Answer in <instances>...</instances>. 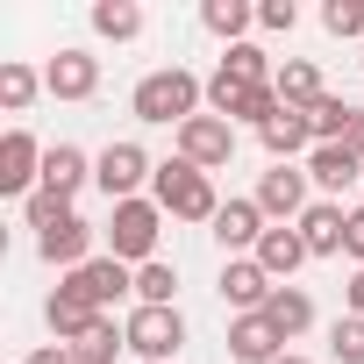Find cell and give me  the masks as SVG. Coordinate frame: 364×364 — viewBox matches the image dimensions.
<instances>
[{"label":"cell","instance_id":"9","mask_svg":"<svg viewBox=\"0 0 364 364\" xmlns=\"http://www.w3.org/2000/svg\"><path fill=\"white\" fill-rule=\"evenodd\" d=\"M178 157L200 164V171H222V164L236 157V122H222V114H193L186 129H178Z\"/></svg>","mask_w":364,"mask_h":364},{"label":"cell","instance_id":"28","mask_svg":"<svg viewBox=\"0 0 364 364\" xmlns=\"http://www.w3.org/2000/svg\"><path fill=\"white\" fill-rule=\"evenodd\" d=\"M36 93H43V72H36V65H22V58L0 65V107H8V114H29Z\"/></svg>","mask_w":364,"mask_h":364},{"label":"cell","instance_id":"29","mask_svg":"<svg viewBox=\"0 0 364 364\" xmlns=\"http://www.w3.org/2000/svg\"><path fill=\"white\" fill-rule=\"evenodd\" d=\"M171 293H178V264L150 257V264L136 272V307H171Z\"/></svg>","mask_w":364,"mask_h":364},{"label":"cell","instance_id":"18","mask_svg":"<svg viewBox=\"0 0 364 364\" xmlns=\"http://www.w3.org/2000/svg\"><path fill=\"white\" fill-rule=\"evenodd\" d=\"M229 357H236V364H279V357H286V336H279L264 314H236V321H229Z\"/></svg>","mask_w":364,"mask_h":364},{"label":"cell","instance_id":"32","mask_svg":"<svg viewBox=\"0 0 364 364\" xmlns=\"http://www.w3.org/2000/svg\"><path fill=\"white\" fill-rule=\"evenodd\" d=\"M350 114H357V107L328 93V100H321V107L307 114V122H314V143H343V129H350Z\"/></svg>","mask_w":364,"mask_h":364},{"label":"cell","instance_id":"37","mask_svg":"<svg viewBox=\"0 0 364 364\" xmlns=\"http://www.w3.org/2000/svg\"><path fill=\"white\" fill-rule=\"evenodd\" d=\"M343 150H350V157H364V107L350 114V129H343Z\"/></svg>","mask_w":364,"mask_h":364},{"label":"cell","instance_id":"12","mask_svg":"<svg viewBox=\"0 0 364 364\" xmlns=\"http://www.w3.org/2000/svg\"><path fill=\"white\" fill-rule=\"evenodd\" d=\"M43 186V143L29 136V129H8L0 136V193H36Z\"/></svg>","mask_w":364,"mask_h":364},{"label":"cell","instance_id":"19","mask_svg":"<svg viewBox=\"0 0 364 364\" xmlns=\"http://www.w3.org/2000/svg\"><path fill=\"white\" fill-rule=\"evenodd\" d=\"M93 178V157L79 150V143H50L43 150V186L36 193H58V200H79V186Z\"/></svg>","mask_w":364,"mask_h":364},{"label":"cell","instance_id":"1","mask_svg":"<svg viewBox=\"0 0 364 364\" xmlns=\"http://www.w3.org/2000/svg\"><path fill=\"white\" fill-rule=\"evenodd\" d=\"M129 114L150 122V129H186L193 114H208V86L186 72V65H164V72H143L136 93H129Z\"/></svg>","mask_w":364,"mask_h":364},{"label":"cell","instance_id":"25","mask_svg":"<svg viewBox=\"0 0 364 364\" xmlns=\"http://www.w3.org/2000/svg\"><path fill=\"white\" fill-rule=\"evenodd\" d=\"M215 72H222V79H236V86H272V79H279V65H272L257 43H229Z\"/></svg>","mask_w":364,"mask_h":364},{"label":"cell","instance_id":"3","mask_svg":"<svg viewBox=\"0 0 364 364\" xmlns=\"http://www.w3.org/2000/svg\"><path fill=\"white\" fill-rule=\"evenodd\" d=\"M107 257H122L129 272H143L150 257H157V236H164V208L143 193V200H122V208H107Z\"/></svg>","mask_w":364,"mask_h":364},{"label":"cell","instance_id":"23","mask_svg":"<svg viewBox=\"0 0 364 364\" xmlns=\"http://www.w3.org/2000/svg\"><path fill=\"white\" fill-rule=\"evenodd\" d=\"M200 29H208V36H222V43H250L257 8H250V0H208V8H200Z\"/></svg>","mask_w":364,"mask_h":364},{"label":"cell","instance_id":"27","mask_svg":"<svg viewBox=\"0 0 364 364\" xmlns=\"http://www.w3.org/2000/svg\"><path fill=\"white\" fill-rule=\"evenodd\" d=\"M93 36L136 43V36H143V8H136V0H93Z\"/></svg>","mask_w":364,"mask_h":364},{"label":"cell","instance_id":"15","mask_svg":"<svg viewBox=\"0 0 364 364\" xmlns=\"http://www.w3.org/2000/svg\"><path fill=\"white\" fill-rule=\"evenodd\" d=\"M307 178H314L321 200H343L357 178H364V157H350L343 143H314V150H307Z\"/></svg>","mask_w":364,"mask_h":364},{"label":"cell","instance_id":"26","mask_svg":"<svg viewBox=\"0 0 364 364\" xmlns=\"http://www.w3.org/2000/svg\"><path fill=\"white\" fill-rule=\"evenodd\" d=\"M264 321L293 343V336H307V328H314V300H307L300 286H279V293H272V307H264Z\"/></svg>","mask_w":364,"mask_h":364},{"label":"cell","instance_id":"11","mask_svg":"<svg viewBox=\"0 0 364 364\" xmlns=\"http://www.w3.org/2000/svg\"><path fill=\"white\" fill-rule=\"evenodd\" d=\"M215 286H222V300H229L236 314H264L272 293H279V279H272L257 257H222V279H215Z\"/></svg>","mask_w":364,"mask_h":364},{"label":"cell","instance_id":"13","mask_svg":"<svg viewBox=\"0 0 364 364\" xmlns=\"http://www.w3.org/2000/svg\"><path fill=\"white\" fill-rule=\"evenodd\" d=\"M264 229H272V222H264V208H257V200H222V215L208 222V236H215L229 257H250V250L264 243Z\"/></svg>","mask_w":364,"mask_h":364},{"label":"cell","instance_id":"30","mask_svg":"<svg viewBox=\"0 0 364 364\" xmlns=\"http://www.w3.org/2000/svg\"><path fill=\"white\" fill-rule=\"evenodd\" d=\"M328 357H336V364H364V314H343V321L328 328Z\"/></svg>","mask_w":364,"mask_h":364},{"label":"cell","instance_id":"40","mask_svg":"<svg viewBox=\"0 0 364 364\" xmlns=\"http://www.w3.org/2000/svg\"><path fill=\"white\" fill-rule=\"evenodd\" d=\"M357 65H364V43H357Z\"/></svg>","mask_w":364,"mask_h":364},{"label":"cell","instance_id":"33","mask_svg":"<svg viewBox=\"0 0 364 364\" xmlns=\"http://www.w3.org/2000/svg\"><path fill=\"white\" fill-rule=\"evenodd\" d=\"M65 215H72V200H58V193H29V200H22V222H29L36 236H43V229H58Z\"/></svg>","mask_w":364,"mask_h":364},{"label":"cell","instance_id":"16","mask_svg":"<svg viewBox=\"0 0 364 364\" xmlns=\"http://www.w3.org/2000/svg\"><path fill=\"white\" fill-rule=\"evenodd\" d=\"M257 143L272 150V164H300V157L314 150V122H307L300 107H279V114L257 129Z\"/></svg>","mask_w":364,"mask_h":364},{"label":"cell","instance_id":"6","mask_svg":"<svg viewBox=\"0 0 364 364\" xmlns=\"http://www.w3.org/2000/svg\"><path fill=\"white\" fill-rule=\"evenodd\" d=\"M65 286H72V293H79V300H86L93 314H114L122 300H136V272H129L122 257H107V250H100L93 264H79V272H65Z\"/></svg>","mask_w":364,"mask_h":364},{"label":"cell","instance_id":"24","mask_svg":"<svg viewBox=\"0 0 364 364\" xmlns=\"http://www.w3.org/2000/svg\"><path fill=\"white\" fill-rule=\"evenodd\" d=\"M122 350H129V321H114V314H100V321L72 343V357H79V364H114Z\"/></svg>","mask_w":364,"mask_h":364},{"label":"cell","instance_id":"21","mask_svg":"<svg viewBox=\"0 0 364 364\" xmlns=\"http://www.w3.org/2000/svg\"><path fill=\"white\" fill-rule=\"evenodd\" d=\"M250 257H257V264H264V272L286 286V279L307 264V243H300V229H293V222H272V229H264V243H257Z\"/></svg>","mask_w":364,"mask_h":364},{"label":"cell","instance_id":"22","mask_svg":"<svg viewBox=\"0 0 364 364\" xmlns=\"http://www.w3.org/2000/svg\"><path fill=\"white\" fill-rule=\"evenodd\" d=\"M43 321H50V336H58V343L72 350V343H79V336H86V328L100 321V314H93V307H86V300H79L72 286H58V293L43 300Z\"/></svg>","mask_w":364,"mask_h":364},{"label":"cell","instance_id":"17","mask_svg":"<svg viewBox=\"0 0 364 364\" xmlns=\"http://www.w3.org/2000/svg\"><path fill=\"white\" fill-rule=\"evenodd\" d=\"M300 243H307V257H343V229H350V208L343 200H314L300 222Z\"/></svg>","mask_w":364,"mask_h":364},{"label":"cell","instance_id":"14","mask_svg":"<svg viewBox=\"0 0 364 364\" xmlns=\"http://www.w3.org/2000/svg\"><path fill=\"white\" fill-rule=\"evenodd\" d=\"M93 236H100V229H93L86 215H65L58 229H43V236H36V257H43V264L79 272V264H93Z\"/></svg>","mask_w":364,"mask_h":364},{"label":"cell","instance_id":"2","mask_svg":"<svg viewBox=\"0 0 364 364\" xmlns=\"http://www.w3.org/2000/svg\"><path fill=\"white\" fill-rule=\"evenodd\" d=\"M150 200L171 215V222H215L222 215V193H215V171L186 164V157H164L157 178H150Z\"/></svg>","mask_w":364,"mask_h":364},{"label":"cell","instance_id":"39","mask_svg":"<svg viewBox=\"0 0 364 364\" xmlns=\"http://www.w3.org/2000/svg\"><path fill=\"white\" fill-rule=\"evenodd\" d=\"M279 364H307V357H293V350H286V357H279Z\"/></svg>","mask_w":364,"mask_h":364},{"label":"cell","instance_id":"35","mask_svg":"<svg viewBox=\"0 0 364 364\" xmlns=\"http://www.w3.org/2000/svg\"><path fill=\"white\" fill-rule=\"evenodd\" d=\"M343 257L364 272V208H350V229H343Z\"/></svg>","mask_w":364,"mask_h":364},{"label":"cell","instance_id":"31","mask_svg":"<svg viewBox=\"0 0 364 364\" xmlns=\"http://www.w3.org/2000/svg\"><path fill=\"white\" fill-rule=\"evenodd\" d=\"M321 29H328V36L364 43V0H328V8H321Z\"/></svg>","mask_w":364,"mask_h":364},{"label":"cell","instance_id":"7","mask_svg":"<svg viewBox=\"0 0 364 364\" xmlns=\"http://www.w3.org/2000/svg\"><path fill=\"white\" fill-rule=\"evenodd\" d=\"M208 114H222V122H236V129H264L272 114H279V93L272 86H236V79H208Z\"/></svg>","mask_w":364,"mask_h":364},{"label":"cell","instance_id":"5","mask_svg":"<svg viewBox=\"0 0 364 364\" xmlns=\"http://www.w3.org/2000/svg\"><path fill=\"white\" fill-rule=\"evenodd\" d=\"M129 350L143 364H178V350H186V314L178 307H129Z\"/></svg>","mask_w":364,"mask_h":364},{"label":"cell","instance_id":"20","mask_svg":"<svg viewBox=\"0 0 364 364\" xmlns=\"http://www.w3.org/2000/svg\"><path fill=\"white\" fill-rule=\"evenodd\" d=\"M272 93H279V107H300V114H314V107L328 100V86H321V65H314V58H286V65H279V79H272Z\"/></svg>","mask_w":364,"mask_h":364},{"label":"cell","instance_id":"34","mask_svg":"<svg viewBox=\"0 0 364 364\" xmlns=\"http://www.w3.org/2000/svg\"><path fill=\"white\" fill-rule=\"evenodd\" d=\"M293 22H300V8H293V0H257V29L293 36Z\"/></svg>","mask_w":364,"mask_h":364},{"label":"cell","instance_id":"8","mask_svg":"<svg viewBox=\"0 0 364 364\" xmlns=\"http://www.w3.org/2000/svg\"><path fill=\"white\" fill-rule=\"evenodd\" d=\"M307 186H314V178H307V164H272L264 178H257V208H264V222H300L314 200H307Z\"/></svg>","mask_w":364,"mask_h":364},{"label":"cell","instance_id":"36","mask_svg":"<svg viewBox=\"0 0 364 364\" xmlns=\"http://www.w3.org/2000/svg\"><path fill=\"white\" fill-rule=\"evenodd\" d=\"M22 364H79V357H72V350H65V343H43V350H29V357H22Z\"/></svg>","mask_w":364,"mask_h":364},{"label":"cell","instance_id":"38","mask_svg":"<svg viewBox=\"0 0 364 364\" xmlns=\"http://www.w3.org/2000/svg\"><path fill=\"white\" fill-rule=\"evenodd\" d=\"M343 307H350V314H364V272H350V286H343Z\"/></svg>","mask_w":364,"mask_h":364},{"label":"cell","instance_id":"4","mask_svg":"<svg viewBox=\"0 0 364 364\" xmlns=\"http://www.w3.org/2000/svg\"><path fill=\"white\" fill-rule=\"evenodd\" d=\"M157 178V164H150V150L143 143H107L100 157H93V186L107 193V208H122V200H143V186Z\"/></svg>","mask_w":364,"mask_h":364},{"label":"cell","instance_id":"10","mask_svg":"<svg viewBox=\"0 0 364 364\" xmlns=\"http://www.w3.org/2000/svg\"><path fill=\"white\" fill-rule=\"evenodd\" d=\"M43 93H50V100H93V93H100V58L79 50V43H65V50L43 65Z\"/></svg>","mask_w":364,"mask_h":364}]
</instances>
